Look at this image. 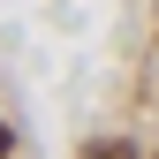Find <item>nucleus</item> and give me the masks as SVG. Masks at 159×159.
<instances>
[{
  "label": "nucleus",
  "instance_id": "obj_1",
  "mask_svg": "<svg viewBox=\"0 0 159 159\" xmlns=\"http://www.w3.org/2000/svg\"><path fill=\"white\" fill-rule=\"evenodd\" d=\"M84 159H136L129 144H114V136H106V144H84Z\"/></svg>",
  "mask_w": 159,
  "mask_h": 159
},
{
  "label": "nucleus",
  "instance_id": "obj_2",
  "mask_svg": "<svg viewBox=\"0 0 159 159\" xmlns=\"http://www.w3.org/2000/svg\"><path fill=\"white\" fill-rule=\"evenodd\" d=\"M8 144H15V136H8V121H0V159H8Z\"/></svg>",
  "mask_w": 159,
  "mask_h": 159
}]
</instances>
